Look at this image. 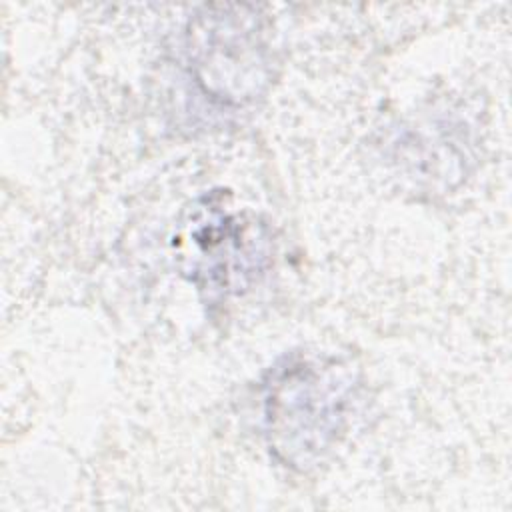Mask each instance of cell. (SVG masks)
<instances>
[{
    "label": "cell",
    "mask_w": 512,
    "mask_h": 512,
    "mask_svg": "<svg viewBox=\"0 0 512 512\" xmlns=\"http://www.w3.org/2000/svg\"><path fill=\"white\" fill-rule=\"evenodd\" d=\"M264 436L278 462L294 470L320 464L344 436L358 402V380L334 356L294 352L262 382Z\"/></svg>",
    "instance_id": "obj_1"
},
{
    "label": "cell",
    "mask_w": 512,
    "mask_h": 512,
    "mask_svg": "<svg viewBox=\"0 0 512 512\" xmlns=\"http://www.w3.org/2000/svg\"><path fill=\"white\" fill-rule=\"evenodd\" d=\"M244 10L246 6H220V12L206 8L192 28L190 62L196 82L222 102L250 100L268 78L260 24Z\"/></svg>",
    "instance_id": "obj_3"
},
{
    "label": "cell",
    "mask_w": 512,
    "mask_h": 512,
    "mask_svg": "<svg viewBox=\"0 0 512 512\" xmlns=\"http://www.w3.org/2000/svg\"><path fill=\"white\" fill-rule=\"evenodd\" d=\"M182 274L208 302L246 292L270 264L264 224L224 204V194L198 200L176 236Z\"/></svg>",
    "instance_id": "obj_2"
}]
</instances>
